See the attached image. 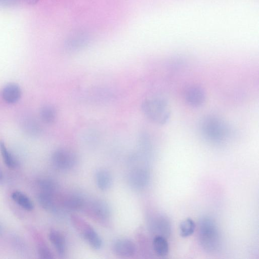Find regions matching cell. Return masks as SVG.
Here are the masks:
<instances>
[{"label":"cell","instance_id":"7a4b0ae2","mask_svg":"<svg viewBox=\"0 0 259 259\" xmlns=\"http://www.w3.org/2000/svg\"><path fill=\"white\" fill-rule=\"evenodd\" d=\"M198 238L204 250L212 252L219 250L221 245V238L218 227L213 219L203 217L199 223Z\"/></svg>","mask_w":259,"mask_h":259},{"label":"cell","instance_id":"2e32d148","mask_svg":"<svg viewBox=\"0 0 259 259\" xmlns=\"http://www.w3.org/2000/svg\"><path fill=\"white\" fill-rule=\"evenodd\" d=\"M152 245L155 252L158 256L163 257L167 255L169 247L165 237L156 235L153 238Z\"/></svg>","mask_w":259,"mask_h":259},{"label":"cell","instance_id":"9a60e30c","mask_svg":"<svg viewBox=\"0 0 259 259\" xmlns=\"http://www.w3.org/2000/svg\"><path fill=\"white\" fill-rule=\"evenodd\" d=\"M95 180L97 187L101 190H107L112 185V176L107 169L102 168L97 170L96 173Z\"/></svg>","mask_w":259,"mask_h":259},{"label":"cell","instance_id":"ffe728a7","mask_svg":"<svg viewBox=\"0 0 259 259\" xmlns=\"http://www.w3.org/2000/svg\"><path fill=\"white\" fill-rule=\"evenodd\" d=\"M195 224L190 218L183 220L180 225V234L183 237L191 235L195 229Z\"/></svg>","mask_w":259,"mask_h":259},{"label":"cell","instance_id":"8992f818","mask_svg":"<svg viewBox=\"0 0 259 259\" xmlns=\"http://www.w3.org/2000/svg\"><path fill=\"white\" fill-rule=\"evenodd\" d=\"M51 159L55 167L62 170L71 169L77 162V157L75 153L65 148L56 150L53 153Z\"/></svg>","mask_w":259,"mask_h":259},{"label":"cell","instance_id":"52a82bcc","mask_svg":"<svg viewBox=\"0 0 259 259\" xmlns=\"http://www.w3.org/2000/svg\"><path fill=\"white\" fill-rule=\"evenodd\" d=\"M184 99L191 107H200L205 102L206 93L202 87L197 85H191L185 91Z\"/></svg>","mask_w":259,"mask_h":259},{"label":"cell","instance_id":"277c9868","mask_svg":"<svg viewBox=\"0 0 259 259\" xmlns=\"http://www.w3.org/2000/svg\"><path fill=\"white\" fill-rule=\"evenodd\" d=\"M70 219L75 229L90 246L94 249H100L102 246V240L96 230L85 221L76 215H71Z\"/></svg>","mask_w":259,"mask_h":259},{"label":"cell","instance_id":"603a6c76","mask_svg":"<svg viewBox=\"0 0 259 259\" xmlns=\"http://www.w3.org/2000/svg\"><path fill=\"white\" fill-rule=\"evenodd\" d=\"M20 0H0V6L10 7L16 5Z\"/></svg>","mask_w":259,"mask_h":259},{"label":"cell","instance_id":"6da1fadb","mask_svg":"<svg viewBox=\"0 0 259 259\" xmlns=\"http://www.w3.org/2000/svg\"><path fill=\"white\" fill-rule=\"evenodd\" d=\"M200 130L203 137L209 141L221 143L232 134L231 127L222 119L214 115L203 117L200 122Z\"/></svg>","mask_w":259,"mask_h":259},{"label":"cell","instance_id":"ba28073f","mask_svg":"<svg viewBox=\"0 0 259 259\" xmlns=\"http://www.w3.org/2000/svg\"><path fill=\"white\" fill-rule=\"evenodd\" d=\"M149 175L148 171L142 167H137L132 169L128 175L130 185L135 189H141L148 183Z\"/></svg>","mask_w":259,"mask_h":259},{"label":"cell","instance_id":"cb8c5ba5","mask_svg":"<svg viewBox=\"0 0 259 259\" xmlns=\"http://www.w3.org/2000/svg\"><path fill=\"white\" fill-rule=\"evenodd\" d=\"M27 4L29 5H35L36 4L39 0H23Z\"/></svg>","mask_w":259,"mask_h":259},{"label":"cell","instance_id":"9c48e42d","mask_svg":"<svg viewBox=\"0 0 259 259\" xmlns=\"http://www.w3.org/2000/svg\"><path fill=\"white\" fill-rule=\"evenodd\" d=\"M114 253L120 257H128L133 256L136 251L134 243L128 239H120L116 240L113 245Z\"/></svg>","mask_w":259,"mask_h":259},{"label":"cell","instance_id":"d6986e66","mask_svg":"<svg viewBox=\"0 0 259 259\" xmlns=\"http://www.w3.org/2000/svg\"><path fill=\"white\" fill-rule=\"evenodd\" d=\"M0 151L3 161L6 166L11 168L15 167L17 165L15 158L8 150L5 143L1 141H0Z\"/></svg>","mask_w":259,"mask_h":259},{"label":"cell","instance_id":"44dd1931","mask_svg":"<svg viewBox=\"0 0 259 259\" xmlns=\"http://www.w3.org/2000/svg\"><path fill=\"white\" fill-rule=\"evenodd\" d=\"M38 185L41 192L56 193V185L54 181L49 179H40L38 182Z\"/></svg>","mask_w":259,"mask_h":259},{"label":"cell","instance_id":"8fae6325","mask_svg":"<svg viewBox=\"0 0 259 259\" xmlns=\"http://www.w3.org/2000/svg\"><path fill=\"white\" fill-rule=\"evenodd\" d=\"M56 193L40 192L37 195L38 203L44 209L56 212L59 208V202L55 196Z\"/></svg>","mask_w":259,"mask_h":259},{"label":"cell","instance_id":"d4e9b609","mask_svg":"<svg viewBox=\"0 0 259 259\" xmlns=\"http://www.w3.org/2000/svg\"><path fill=\"white\" fill-rule=\"evenodd\" d=\"M3 178V173L0 168V180Z\"/></svg>","mask_w":259,"mask_h":259},{"label":"cell","instance_id":"30bf717a","mask_svg":"<svg viewBox=\"0 0 259 259\" xmlns=\"http://www.w3.org/2000/svg\"><path fill=\"white\" fill-rule=\"evenodd\" d=\"M85 201L81 195L73 193L60 198V204L67 210L76 211L82 209Z\"/></svg>","mask_w":259,"mask_h":259},{"label":"cell","instance_id":"e0dca14e","mask_svg":"<svg viewBox=\"0 0 259 259\" xmlns=\"http://www.w3.org/2000/svg\"><path fill=\"white\" fill-rule=\"evenodd\" d=\"M12 199L19 206L27 210H32L34 208L32 201L25 194L19 191L13 192L11 194Z\"/></svg>","mask_w":259,"mask_h":259},{"label":"cell","instance_id":"5bb4252c","mask_svg":"<svg viewBox=\"0 0 259 259\" xmlns=\"http://www.w3.org/2000/svg\"><path fill=\"white\" fill-rule=\"evenodd\" d=\"M49 239L57 253L61 256L66 252V241L62 234L58 231L52 230L49 233Z\"/></svg>","mask_w":259,"mask_h":259},{"label":"cell","instance_id":"7c38bea8","mask_svg":"<svg viewBox=\"0 0 259 259\" xmlns=\"http://www.w3.org/2000/svg\"><path fill=\"white\" fill-rule=\"evenodd\" d=\"M151 227L156 235L166 237L170 233V223L167 219L162 215L155 217L151 223Z\"/></svg>","mask_w":259,"mask_h":259},{"label":"cell","instance_id":"5b68a950","mask_svg":"<svg viewBox=\"0 0 259 259\" xmlns=\"http://www.w3.org/2000/svg\"><path fill=\"white\" fill-rule=\"evenodd\" d=\"M82 210L101 223L106 222L111 216V209L108 203L101 199L85 201Z\"/></svg>","mask_w":259,"mask_h":259},{"label":"cell","instance_id":"7402d4cb","mask_svg":"<svg viewBox=\"0 0 259 259\" xmlns=\"http://www.w3.org/2000/svg\"><path fill=\"white\" fill-rule=\"evenodd\" d=\"M38 254L41 258L50 259L54 257L51 250L46 246H41L38 249Z\"/></svg>","mask_w":259,"mask_h":259},{"label":"cell","instance_id":"4fadbf2b","mask_svg":"<svg viewBox=\"0 0 259 259\" xmlns=\"http://www.w3.org/2000/svg\"><path fill=\"white\" fill-rule=\"evenodd\" d=\"M21 94V90L18 84L10 83L4 87L2 90V96L6 103L13 104L20 99Z\"/></svg>","mask_w":259,"mask_h":259},{"label":"cell","instance_id":"3957f363","mask_svg":"<svg viewBox=\"0 0 259 259\" xmlns=\"http://www.w3.org/2000/svg\"><path fill=\"white\" fill-rule=\"evenodd\" d=\"M141 109L145 116L151 121L158 125L168 122L171 112L167 101L162 97H152L145 99Z\"/></svg>","mask_w":259,"mask_h":259},{"label":"cell","instance_id":"ac0fdd59","mask_svg":"<svg viewBox=\"0 0 259 259\" xmlns=\"http://www.w3.org/2000/svg\"><path fill=\"white\" fill-rule=\"evenodd\" d=\"M40 116L44 122L48 124L52 123L56 119V110L51 105H45L40 109Z\"/></svg>","mask_w":259,"mask_h":259}]
</instances>
